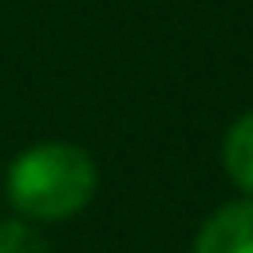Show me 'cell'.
I'll use <instances>...</instances> for the list:
<instances>
[{"label": "cell", "instance_id": "obj_1", "mask_svg": "<svg viewBox=\"0 0 253 253\" xmlns=\"http://www.w3.org/2000/svg\"><path fill=\"white\" fill-rule=\"evenodd\" d=\"M99 186V166L95 158L75 146V142H36L24 154L12 158L4 194L8 206L20 217L32 221H63L75 217Z\"/></svg>", "mask_w": 253, "mask_h": 253}, {"label": "cell", "instance_id": "obj_2", "mask_svg": "<svg viewBox=\"0 0 253 253\" xmlns=\"http://www.w3.org/2000/svg\"><path fill=\"white\" fill-rule=\"evenodd\" d=\"M194 253H253V198L213 210L194 237Z\"/></svg>", "mask_w": 253, "mask_h": 253}, {"label": "cell", "instance_id": "obj_3", "mask_svg": "<svg viewBox=\"0 0 253 253\" xmlns=\"http://www.w3.org/2000/svg\"><path fill=\"white\" fill-rule=\"evenodd\" d=\"M221 166H225L229 182L253 198V111H245L229 123L225 142H221Z\"/></svg>", "mask_w": 253, "mask_h": 253}, {"label": "cell", "instance_id": "obj_4", "mask_svg": "<svg viewBox=\"0 0 253 253\" xmlns=\"http://www.w3.org/2000/svg\"><path fill=\"white\" fill-rule=\"evenodd\" d=\"M0 253H51V249L28 221L12 217V221H0Z\"/></svg>", "mask_w": 253, "mask_h": 253}]
</instances>
